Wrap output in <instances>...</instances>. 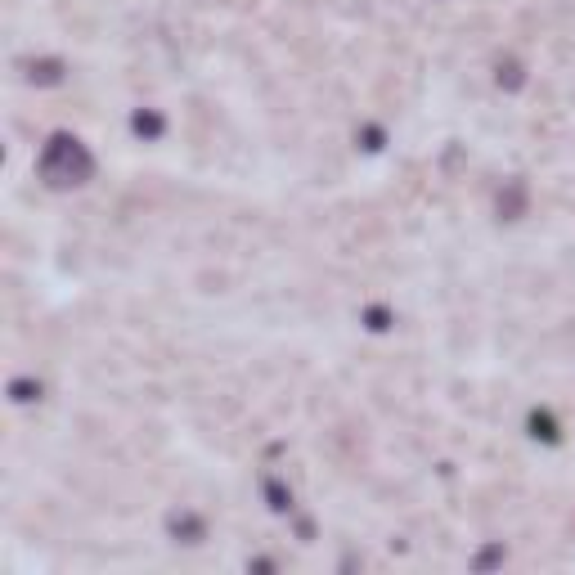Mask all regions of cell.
Returning <instances> with one entry per match:
<instances>
[{
    "label": "cell",
    "mask_w": 575,
    "mask_h": 575,
    "mask_svg": "<svg viewBox=\"0 0 575 575\" xmlns=\"http://www.w3.org/2000/svg\"><path fill=\"white\" fill-rule=\"evenodd\" d=\"M95 171V162H90L86 144L72 140V135H54V140L45 144V153H41V175H45L54 189H67V184H81L86 175Z\"/></svg>",
    "instance_id": "obj_1"
}]
</instances>
